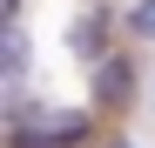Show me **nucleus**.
<instances>
[{"mask_svg": "<svg viewBox=\"0 0 155 148\" xmlns=\"http://www.w3.org/2000/svg\"><path fill=\"white\" fill-rule=\"evenodd\" d=\"M128 34L155 47V0H135V7H128Z\"/></svg>", "mask_w": 155, "mask_h": 148, "instance_id": "obj_4", "label": "nucleus"}, {"mask_svg": "<svg viewBox=\"0 0 155 148\" xmlns=\"http://www.w3.org/2000/svg\"><path fill=\"white\" fill-rule=\"evenodd\" d=\"M0 67H7V81L27 74V34H20V20H7V34H0Z\"/></svg>", "mask_w": 155, "mask_h": 148, "instance_id": "obj_2", "label": "nucleus"}, {"mask_svg": "<svg viewBox=\"0 0 155 148\" xmlns=\"http://www.w3.org/2000/svg\"><path fill=\"white\" fill-rule=\"evenodd\" d=\"M101 34H108V14H88L81 27H74V47H81L88 61H101Z\"/></svg>", "mask_w": 155, "mask_h": 148, "instance_id": "obj_3", "label": "nucleus"}, {"mask_svg": "<svg viewBox=\"0 0 155 148\" xmlns=\"http://www.w3.org/2000/svg\"><path fill=\"white\" fill-rule=\"evenodd\" d=\"M148 94H155V88H148ZM148 108H155V101H148Z\"/></svg>", "mask_w": 155, "mask_h": 148, "instance_id": "obj_6", "label": "nucleus"}, {"mask_svg": "<svg viewBox=\"0 0 155 148\" xmlns=\"http://www.w3.org/2000/svg\"><path fill=\"white\" fill-rule=\"evenodd\" d=\"M115 148H128V141H115Z\"/></svg>", "mask_w": 155, "mask_h": 148, "instance_id": "obj_5", "label": "nucleus"}, {"mask_svg": "<svg viewBox=\"0 0 155 148\" xmlns=\"http://www.w3.org/2000/svg\"><path fill=\"white\" fill-rule=\"evenodd\" d=\"M128 94H135V67H128V54L94 61V101H101V108H128Z\"/></svg>", "mask_w": 155, "mask_h": 148, "instance_id": "obj_1", "label": "nucleus"}]
</instances>
